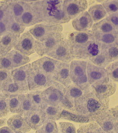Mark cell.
<instances>
[{
    "label": "cell",
    "instance_id": "74e56055",
    "mask_svg": "<svg viewBox=\"0 0 118 133\" xmlns=\"http://www.w3.org/2000/svg\"><path fill=\"white\" fill-rule=\"evenodd\" d=\"M13 81L10 70L0 69V92L4 87Z\"/></svg>",
    "mask_w": 118,
    "mask_h": 133
},
{
    "label": "cell",
    "instance_id": "ba28073f",
    "mask_svg": "<svg viewBox=\"0 0 118 133\" xmlns=\"http://www.w3.org/2000/svg\"><path fill=\"white\" fill-rule=\"evenodd\" d=\"M65 87L56 82L49 88L42 90V98L44 103L59 105L64 98Z\"/></svg>",
    "mask_w": 118,
    "mask_h": 133
},
{
    "label": "cell",
    "instance_id": "484cf974",
    "mask_svg": "<svg viewBox=\"0 0 118 133\" xmlns=\"http://www.w3.org/2000/svg\"><path fill=\"white\" fill-rule=\"evenodd\" d=\"M6 55L11 60L14 69L26 65L30 61L28 56L15 50L11 51Z\"/></svg>",
    "mask_w": 118,
    "mask_h": 133
},
{
    "label": "cell",
    "instance_id": "e575fe53",
    "mask_svg": "<svg viewBox=\"0 0 118 133\" xmlns=\"http://www.w3.org/2000/svg\"><path fill=\"white\" fill-rule=\"evenodd\" d=\"M101 44L107 54L109 61L111 63L118 61V44L105 45Z\"/></svg>",
    "mask_w": 118,
    "mask_h": 133
},
{
    "label": "cell",
    "instance_id": "681fc988",
    "mask_svg": "<svg viewBox=\"0 0 118 133\" xmlns=\"http://www.w3.org/2000/svg\"><path fill=\"white\" fill-rule=\"evenodd\" d=\"M60 105L64 110H67L77 114L75 105L68 99H66L65 97L60 104Z\"/></svg>",
    "mask_w": 118,
    "mask_h": 133
},
{
    "label": "cell",
    "instance_id": "7a4b0ae2",
    "mask_svg": "<svg viewBox=\"0 0 118 133\" xmlns=\"http://www.w3.org/2000/svg\"><path fill=\"white\" fill-rule=\"evenodd\" d=\"M35 3L43 24H61L70 21L63 11V1H36Z\"/></svg>",
    "mask_w": 118,
    "mask_h": 133
},
{
    "label": "cell",
    "instance_id": "d4e9b609",
    "mask_svg": "<svg viewBox=\"0 0 118 133\" xmlns=\"http://www.w3.org/2000/svg\"><path fill=\"white\" fill-rule=\"evenodd\" d=\"M93 33L95 41L101 44L105 45L118 44V31L117 30L108 33Z\"/></svg>",
    "mask_w": 118,
    "mask_h": 133
},
{
    "label": "cell",
    "instance_id": "7bdbcfd3",
    "mask_svg": "<svg viewBox=\"0 0 118 133\" xmlns=\"http://www.w3.org/2000/svg\"><path fill=\"white\" fill-rule=\"evenodd\" d=\"M100 128L97 123L91 122L81 127L77 133H97Z\"/></svg>",
    "mask_w": 118,
    "mask_h": 133
},
{
    "label": "cell",
    "instance_id": "c3c4849f",
    "mask_svg": "<svg viewBox=\"0 0 118 133\" xmlns=\"http://www.w3.org/2000/svg\"><path fill=\"white\" fill-rule=\"evenodd\" d=\"M26 27L17 23L15 20L14 19L10 25L9 32H11L17 35H20L23 33Z\"/></svg>",
    "mask_w": 118,
    "mask_h": 133
},
{
    "label": "cell",
    "instance_id": "db71d44e",
    "mask_svg": "<svg viewBox=\"0 0 118 133\" xmlns=\"http://www.w3.org/2000/svg\"><path fill=\"white\" fill-rule=\"evenodd\" d=\"M6 119H0V127L5 125L6 123Z\"/></svg>",
    "mask_w": 118,
    "mask_h": 133
},
{
    "label": "cell",
    "instance_id": "30bf717a",
    "mask_svg": "<svg viewBox=\"0 0 118 133\" xmlns=\"http://www.w3.org/2000/svg\"><path fill=\"white\" fill-rule=\"evenodd\" d=\"M87 76L90 85L106 84L110 81L105 68L96 66L89 61L87 63Z\"/></svg>",
    "mask_w": 118,
    "mask_h": 133
},
{
    "label": "cell",
    "instance_id": "7dc6e473",
    "mask_svg": "<svg viewBox=\"0 0 118 133\" xmlns=\"http://www.w3.org/2000/svg\"><path fill=\"white\" fill-rule=\"evenodd\" d=\"M10 11L11 9L8 1L0 2V21L8 16Z\"/></svg>",
    "mask_w": 118,
    "mask_h": 133
},
{
    "label": "cell",
    "instance_id": "4dcf8cb0",
    "mask_svg": "<svg viewBox=\"0 0 118 133\" xmlns=\"http://www.w3.org/2000/svg\"><path fill=\"white\" fill-rule=\"evenodd\" d=\"M60 119L80 123H87L94 122V120L91 118L81 116L76 113H73L65 110H63L62 111Z\"/></svg>",
    "mask_w": 118,
    "mask_h": 133
},
{
    "label": "cell",
    "instance_id": "8992f818",
    "mask_svg": "<svg viewBox=\"0 0 118 133\" xmlns=\"http://www.w3.org/2000/svg\"><path fill=\"white\" fill-rule=\"evenodd\" d=\"M61 63L50 57H44L34 61L31 66L34 69L45 75L50 80H54L53 77Z\"/></svg>",
    "mask_w": 118,
    "mask_h": 133
},
{
    "label": "cell",
    "instance_id": "7402d4cb",
    "mask_svg": "<svg viewBox=\"0 0 118 133\" xmlns=\"http://www.w3.org/2000/svg\"><path fill=\"white\" fill-rule=\"evenodd\" d=\"M95 121L104 131L108 133H116L115 127L117 121L107 112L96 117Z\"/></svg>",
    "mask_w": 118,
    "mask_h": 133
},
{
    "label": "cell",
    "instance_id": "d590c367",
    "mask_svg": "<svg viewBox=\"0 0 118 133\" xmlns=\"http://www.w3.org/2000/svg\"><path fill=\"white\" fill-rule=\"evenodd\" d=\"M15 19L11 10L8 16L3 20L0 21V37L9 33L10 25Z\"/></svg>",
    "mask_w": 118,
    "mask_h": 133
},
{
    "label": "cell",
    "instance_id": "6f0895ef",
    "mask_svg": "<svg viewBox=\"0 0 118 133\" xmlns=\"http://www.w3.org/2000/svg\"><path fill=\"white\" fill-rule=\"evenodd\" d=\"M115 132L116 133H118V121L116 123V125L115 127Z\"/></svg>",
    "mask_w": 118,
    "mask_h": 133
},
{
    "label": "cell",
    "instance_id": "60d3db41",
    "mask_svg": "<svg viewBox=\"0 0 118 133\" xmlns=\"http://www.w3.org/2000/svg\"><path fill=\"white\" fill-rule=\"evenodd\" d=\"M41 128L45 133H58L57 123L51 119H47Z\"/></svg>",
    "mask_w": 118,
    "mask_h": 133
},
{
    "label": "cell",
    "instance_id": "f907efd6",
    "mask_svg": "<svg viewBox=\"0 0 118 133\" xmlns=\"http://www.w3.org/2000/svg\"><path fill=\"white\" fill-rule=\"evenodd\" d=\"M106 18L110 21L115 29L118 26V12L108 15Z\"/></svg>",
    "mask_w": 118,
    "mask_h": 133
},
{
    "label": "cell",
    "instance_id": "816d5d0a",
    "mask_svg": "<svg viewBox=\"0 0 118 133\" xmlns=\"http://www.w3.org/2000/svg\"><path fill=\"white\" fill-rule=\"evenodd\" d=\"M107 112L114 116L117 121H118V105L114 107L108 109Z\"/></svg>",
    "mask_w": 118,
    "mask_h": 133
},
{
    "label": "cell",
    "instance_id": "d6a6232c",
    "mask_svg": "<svg viewBox=\"0 0 118 133\" xmlns=\"http://www.w3.org/2000/svg\"><path fill=\"white\" fill-rule=\"evenodd\" d=\"M89 61L96 66L101 68H105L111 63L109 61L107 54L106 51L101 47L100 52L94 57L89 60Z\"/></svg>",
    "mask_w": 118,
    "mask_h": 133
},
{
    "label": "cell",
    "instance_id": "ee69618b",
    "mask_svg": "<svg viewBox=\"0 0 118 133\" xmlns=\"http://www.w3.org/2000/svg\"><path fill=\"white\" fill-rule=\"evenodd\" d=\"M58 129L60 133H77L76 128L73 123L61 122L58 123Z\"/></svg>",
    "mask_w": 118,
    "mask_h": 133
},
{
    "label": "cell",
    "instance_id": "44dd1931",
    "mask_svg": "<svg viewBox=\"0 0 118 133\" xmlns=\"http://www.w3.org/2000/svg\"><path fill=\"white\" fill-rule=\"evenodd\" d=\"M20 35L11 32L0 37V55H5L14 48Z\"/></svg>",
    "mask_w": 118,
    "mask_h": 133
},
{
    "label": "cell",
    "instance_id": "277c9868",
    "mask_svg": "<svg viewBox=\"0 0 118 133\" xmlns=\"http://www.w3.org/2000/svg\"><path fill=\"white\" fill-rule=\"evenodd\" d=\"M101 46V43L96 41L82 45H70L72 57L73 59L89 60L99 54Z\"/></svg>",
    "mask_w": 118,
    "mask_h": 133
},
{
    "label": "cell",
    "instance_id": "7c38bea8",
    "mask_svg": "<svg viewBox=\"0 0 118 133\" xmlns=\"http://www.w3.org/2000/svg\"><path fill=\"white\" fill-rule=\"evenodd\" d=\"M36 39L29 31L24 32L17 39L14 49L27 56H29L35 52Z\"/></svg>",
    "mask_w": 118,
    "mask_h": 133
},
{
    "label": "cell",
    "instance_id": "91938a15",
    "mask_svg": "<svg viewBox=\"0 0 118 133\" xmlns=\"http://www.w3.org/2000/svg\"><path fill=\"white\" fill-rule=\"evenodd\" d=\"M2 117H3V116H2V115L1 114V113H0V118H2Z\"/></svg>",
    "mask_w": 118,
    "mask_h": 133
},
{
    "label": "cell",
    "instance_id": "e0dca14e",
    "mask_svg": "<svg viewBox=\"0 0 118 133\" xmlns=\"http://www.w3.org/2000/svg\"><path fill=\"white\" fill-rule=\"evenodd\" d=\"M68 39L71 45H82L95 41L91 31H73L68 35Z\"/></svg>",
    "mask_w": 118,
    "mask_h": 133
},
{
    "label": "cell",
    "instance_id": "6da1fadb",
    "mask_svg": "<svg viewBox=\"0 0 118 133\" xmlns=\"http://www.w3.org/2000/svg\"><path fill=\"white\" fill-rule=\"evenodd\" d=\"M109 98L99 99L90 86L84 91L83 94L76 99L75 107L77 114L92 119L94 122L96 116L104 114L109 109Z\"/></svg>",
    "mask_w": 118,
    "mask_h": 133
},
{
    "label": "cell",
    "instance_id": "836d02e7",
    "mask_svg": "<svg viewBox=\"0 0 118 133\" xmlns=\"http://www.w3.org/2000/svg\"><path fill=\"white\" fill-rule=\"evenodd\" d=\"M28 89L21 87L13 81L9 83L2 90V92L6 97L9 98L11 95L16 94H27L28 93Z\"/></svg>",
    "mask_w": 118,
    "mask_h": 133
},
{
    "label": "cell",
    "instance_id": "cb8c5ba5",
    "mask_svg": "<svg viewBox=\"0 0 118 133\" xmlns=\"http://www.w3.org/2000/svg\"><path fill=\"white\" fill-rule=\"evenodd\" d=\"M41 109L45 114L47 119L58 120L60 119L61 115L64 109L59 105H53L43 102Z\"/></svg>",
    "mask_w": 118,
    "mask_h": 133
},
{
    "label": "cell",
    "instance_id": "b9f144b4",
    "mask_svg": "<svg viewBox=\"0 0 118 133\" xmlns=\"http://www.w3.org/2000/svg\"><path fill=\"white\" fill-rule=\"evenodd\" d=\"M9 98L0 94V113L2 116H6L10 112Z\"/></svg>",
    "mask_w": 118,
    "mask_h": 133
},
{
    "label": "cell",
    "instance_id": "4316f807",
    "mask_svg": "<svg viewBox=\"0 0 118 133\" xmlns=\"http://www.w3.org/2000/svg\"><path fill=\"white\" fill-rule=\"evenodd\" d=\"M15 20L17 22L26 11L28 3L23 1H8Z\"/></svg>",
    "mask_w": 118,
    "mask_h": 133
},
{
    "label": "cell",
    "instance_id": "603a6c76",
    "mask_svg": "<svg viewBox=\"0 0 118 133\" xmlns=\"http://www.w3.org/2000/svg\"><path fill=\"white\" fill-rule=\"evenodd\" d=\"M7 124L15 133H26L30 132L31 129L24 118L18 114L10 117L7 121Z\"/></svg>",
    "mask_w": 118,
    "mask_h": 133
},
{
    "label": "cell",
    "instance_id": "8d00e7d4",
    "mask_svg": "<svg viewBox=\"0 0 118 133\" xmlns=\"http://www.w3.org/2000/svg\"><path fill=\"white\" fill-rule=\"evenodd\" d=\"M42 90L32 91L27 93L35 108H41L43 101L42 98Z\"/></svg>",
    "mask_w": 118,
    "mask_h": 133
},
{
    "label": "cell",
    "instance_id": "f1b7e54d",
    "mask_svg": "<svg viewBox=\"0 0 118 133\" xmlns=\"http://www.w3.org/2000/svg\"><path fill=\"white\" fill-rule=\"evenodd\" d=\"M84 91H83L77 85L72 83L64 90V97L75 105V100L82 96Z\"/></svg>",
    "mask_w": 118,
    "mask_h": 133
},
{
    "label": "cell",
    "instance_id": "f5cc1de1",
    "mask_svg": "<svg viewBox=\"0 0 118 133\" xmlns=\"http://www.w3.org/2000/svg\"><path fill=\"white\" fill-rule=\"evenodd\" d=\"M0 133H15L8 127H4L0 129Z\"/></svg>",
    "mask_w": 118,
    "mask_h": 133
},
{
    "label": "cell",
    "instance_id": "5bb4252c",
    "mask_svg": "<svg viewBox=\"0 0 118 133\" xmlns=\"http://www.w3.org/2000/svg\"><path fill=\"white\" fill-rule=\"evenodd\" d=\"M35 1H34L33 2L28 3L26 11L17 22L25 27L42 23Z\"/></svg>",
    "mask_w": 118,
    "mask_h": 133
},
{
    "label": "cell",
    "instance_id": "f35d334b",
    "mask_svg": "<svg viewBox=\"0 0 118 133\" xmlns=\"http://www.w3.org/2000/svg\"><path fill=\"white\" fill-rule=\"evenodd\" d=\"M106 69L109 79L114 82H118V61L110 63Z\"/></svg>",
    "mask_w": 118,
    "mask_h": 133
},
{
    "label": "cell",
    "instance_id": "ab89813d",
    "mask_svg": "<svg viewBox=\"0 0 118 133\" xmlns=\"http://www.w3.org/2000/svg\"><path fill=\"white\" fill-rule=\"evenodd\" d=\"M108 15L118 12V2L117 0H107L101 3Z\"/></svg>",
    "mask_w": 118,
    "mask_h": 133
},
{
    "label": "cell",
    "instance_id": "52a82bcc",
    "mask_svg": "<svg viewBox=\"0 0 118 133\" xmlns=\"http://www.w3.org/2000/svg\"><path fill=\"white\" fill-rule=\"evenodd\" d=\"M46 55L65 63H70L74 60L71 54L70 43L68 39L63 37L60 42Z\"/></svg>",
    "mask_w": 118,
    "mask_h": 133
},
{
    "label": "cell",
    "instance_id": "83f0119b",
    "mask_svg": "<svg viewBox=\"0 0 118 133\" xmlns=\"http://www.w3.org/2000/svg\"><path fill=\"white\" fill-rule=\"evenodd\" d=\"M24 94H16L9 96L10 111L12 113L23 116L22 106Z\"/></svg>",
    "mask_w": 118,
    "mask_h": 133
},
{
    "label": "cell",
    "instance_id": "d6986e66",
    "mask_svg": "<svg viewBox=\"0 0 118 133\" xmlns=\"http://www.w3.org/2000/svg\"><path fill=\"white\" fill-rule=\"evenodd\" d=\"M72 23L77 31H88L91 29L94 22L88 12L86 11L73 19Z\"/></svg>",
    "mask_w": 118,
    "mask_h": 133
},
{
    "label": "cell",
    "instance_id": "bcb514c9",
    "mask_svg": "<svg viewBox=\"0 0 118 133\" xmlns=\"http://www.w3.org/2000/svg\"><path fill=\"white\" fill-rule=\"evenodd\" d=\"M14 69L11 60L7 55H0V69L12 70Z\"/></svg>",
    "mask_w": 118,
    "mask_h": 133
},
{
    "label": "cell",
    "instance_id": "680465c9",
    "mask_svg": "<svg viewBox=\"0 0 118 133\" xmlns=\"http://www.w3.org/2000/svg\"><path fill=\"white\" fill-rule=\"evenodd\" d=\"M104 1H101V0H98V1H96V2L98 3H102V2H103Z\"/></svg>",
    "mask_w": 118,
    "mask_h": 133
},
{
    "label": "cell",
    "instance_id": "3957f363",
    "mask_svg": "<svg viewBox=\"0 0 118 133\" xmlns=\"http://www.w3.org/2000/svg\"><path fill=\"white\" fill-rule=\"evenodd\" d=\"M88 62L82 60H74L70 63V74L72 83L83 91L91 86L88 82L87 76Z\"/></svg>",
    "mask_w": 118,
    "mask_h": 133
},
{
    "label": "cell",
    "instance_id": "1f68e13d",
    "mask_svg": "<svg viewBox=\"0 0 118 133\" xmlns=\"http://www.w3.org/2000/svg\"><path fill=\"white\" fill-rule=\"evenodd\" d=\"M116 30L112 24L105 17L100 21L94 24L91 30L93 32L108 33Z\"/></svg>",
    "mask_w": 118,
    "mask_h": 133
},
{
    "label": "cell",
    "instance_id": "4fadbf2b",
    "mask_svg": "<svg viewBox=\"0 0 118 133\" xmlns=\"http://www.w3.org/2000/svg\"><path fill=\"white\" fill-rule=\"evenodd\" d=\"M62 38V33H57L42 42L36 40V53L40 56L46 55L60 42Z\"/></svg>",
    "mask_w": 118,
    "mask_h": 133
},
{
    "label": "cell",
    "instance_id": "f546056e",
    "mask_svg": "<svg viewBox=\"0 0 118 133\" xmlns=\"http://www.w3.org/2000/svg\"><path fill=\"white\" fill-rule=\"evenodd\" d=\"M88 12L95 23L100 21L108 16L107 12L101 4H96L90 6Z\"/></svg>",
    "mask_w": 118,
    "mask_h": 133
},
{
    "label": "cell",
    "instance_id": "ffe728a7",
    "mask_svg": "<svg viewBox=\"0 0 118 133\" xmlns=\"http://www.w3.org/2000/svg\"><path fill=\"white\" fill-rule=\"evenodd\" d=\"M91 86L97 97L102 100L108 98L115 92L117 89L116 84L111 82Z\"/></svg>",
    "mask_w": 118,
    "mask_h": 133
},
{
    "label": "cell",
    "instance_id": "6125c7cd",
    "mask_svg": "<svg viewBox=\"0 0 118 133\" xmlns=\"http://www.w3.org/2000/svg\"><path fill=\"white\" fill-rule=\"evenodd\" d=\"M118 2V0H117Z\"/></svg>",
    "mask_w": 118,
    "mask_h": 133
},
{
    "label": "cell",
    "instance_id": "ac0fdd59",
    "mask_svg": "<svg viewBox=\"0 0 118 133\" xmlns=\"http://www.w3.org/2000/svg\"><path fill=\"white\" fill-rule=\"evenodd\" d=\"M70 63L61 62L53 78L54 81L65 88L72 83L70 74Z\"/></svg>",
    "mask_w": 118,
    "mask_h": 133
},
{
    "label": "cell",
    "instance_id": "94428289",
    "mask_svg": "<svg viewBox=\"0 0 118 133\" xmlns=\"http://www.w3.org/2000/svg\"><path fill=\"white\" fill-rule=\"evenodd\" d=\"M116 30H117L118 31V27L117 28H116Z\"/></svg>",
    "mask_w": 118,
    "mask_h": 133
},
{
    "label": "cell",
    "instance_id": "9f6ffc18",
    "mask_svg": "<svg viewBox=\"0 0 118 133\" xmlns=\"http://www.w3.org/2000/svg\"><path fill=\"white\" fill-rule=\"evenodd\" d=\"M36 133H45L43 132V130L42 129V128H40L39 129L37 130L36 131Z\"/></svg>",
    "mask_w": 118,
    "mask_h": 133
},
{
    "label": "cell",
    "instance_id": "9a60e30c",
    "mask_svg": "<svg viewBox=\"0 0 118 133\" xmlns=\"http://www.w3.org/2000/svg\"><path fill=\"white\" fill-rule=\"evenodd\" d=\"M24 118L27 124L34 130L41 128L47 119L41 108H34L24 115Z\"/></svg>",
    "mask_w": 118,
    "mask_h": 133
},
{
    "label": "cell",
    "instance_id": "9c48e42d",
    "mask_svg": "<svg viewBox=\"0 0 118 133\" xmlns=\"http://www.w3.org/2000/svg\"><path fill=\"white\" fill-rule=\"evenodd\" d=\"M63 30L62 24H36L29 31L36 40L42 42L55 33H62Z\"/></svg>",
    "mask_w": 118,
    "mask_h": 133
},
{
    "label": "cell",
    "instance_id": "5b68a950",
    "mask_svg": "<svg viewBox=\"0 0 118 133\" xmlns=\"http://www.w3.org/2000/svg\"><path fill=\"white\" fill-rule=\"evenodd\" d=\"M28 88L30 91L44 90L56 82L50 80L45 75L34 69L32 66L28 70Z\"/></svg>",
    "mask_w": 118,
    "mask_h": 133
},
{
    "label": "cell",
    "instance_id": "11a10c76",
    "mask_svg": "<svg viewBox=\"0 0 118 133\" xmlns=\"http://www.w3.org/2000/svg\"><path fill=\"white\" fill-rule=\"evenodd\" d=\"M97 133H108L107 132H105V131H104L103 130H102L101 129V127H100V128L99 129V130H98V132Z\"/></svg>",
    "mask_w": 118,
    "mask_h": 133
},
{
    "label": "cell",
    "instance_id": "2e32d148",
    "mask_svg": "<svg viewBox=\"0 0 118 133\" xmlns=\"http://www.w3.org/2000/svg\"><path fill=\"white\" fill-rule=\"evenodd\" d=\"M31 66V64H28L12 70L11 74L13 82L29 90L28 74Z\"/></svg>",
    "mask_w": 118,
    "mask_h": 133
},
{
    "label": "cell",
    "instance_id": "8fae6325",
    "mask_svg": "<svg viewBox=\"0 0 118 133\" xmlns=\"http://www.w3.org/2000/svg\"><path fill=\"white\" fill-rule=\"evenodd\" d=\"M88 6V1L85 0L63 1V11L70 20L86 11Z\"/></svg>",
    "mask_w": 118,
    "mask_h": 133
},
{
    "label": "cell",
    "instance_id": "f6af8a7d",
    "mask_svg": "<svg viewBox=\"0 0 118 133\" xmlns=\"http://www.w3.org/2000/svg\"><path fill=\"white\" fill-rule=\"evenodd\" d=\"M35 108L27 93L24 94L22 103V109L24 115Z\"/></svg>",
    "mask_w": 118,
    "mask_h": 133
}]
</instances>
